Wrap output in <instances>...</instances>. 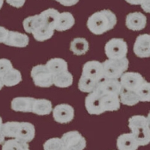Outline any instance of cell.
<instances>
[{
  "label": "cell",
  "mask_w": 150,
  "mask_h": 150,
  "mask_svg": "<svg viewBox=\"0 0 150 150\" xmlns=\"http://www.w3.org/2000/svg\"><path fill=\"white\" fill-rule=\"evenodd\" d=\"M31 77L36 86L49 88L53 83V76L45 65H38L31 71Z\"/></svg>",
  "instance_id": "6"
},
{
  "label": "cell",
  "mask_w": 150,
  "mask_h": 150,
  "mask_svg": "<svg viewBox=\"0 0 150 150\" xmlns=\"http://www.w3.org/2000/svg\"><path fill=\"white\" fill-rule=\"evenodd\" d=\"M53 83L59 88H67L73 83V76L68 71L61 72L53 76Z\"/></svg>",
  "instance_id": "23"
},
{
  "label": "cell",
  "mask_w": 150,
  "mask_h": 150,
  "mask_svg": "<svg viewBox=\"0 0 150 150\" xmlns=\"http://www.w3.org/2000/svg\"><path fill=\"white\" fill-rule=\"evenodd\" d=\"M147 120H148V122L149 124V126H150V112H149V114H148V116H147Z\"/></svg>",
  "instance_id": "40"
},
{
  "label": "cell",
  "mask_w": 150,
  "mask_h": 150,
  "mask_svg": "<svg viewBox=\"0 0 150 150\" xmlns=\"http://www.w3.org/2000/svg\"><path fill=\"white\" fill-rule=\"evenodd\" d=\"M98 95L100 96L101 104L104 112H106V111H116L120 108L121 102H120V96L114 95V94H110V95H100V94H98Z\"/></svg>",
  "instance_id": "17"
},
{
  "label": "cell",
  "mask_w": 150,
  "mask_h": 150,
  "mask_svg": "<svg viewBox=\"0 0 150 150\" xmlns=\"http://www.w3.org/2000/svg\"><path fill=\"white\" fill-rule=\"evenodd\" d=\"M45 65L50 72L52 76L65 71H68L67 62L61 58L51 59L47 62Z\"/></svg>",
  "instance_id": "21"
},
{
  "label": "cell",
  "mask_w": 150,
  "mask_h": 150,
  "mask_svg": "<svg viewBox=\"0 0 150 150\" xmlns=\"http://www.w3.org/2000/svg\"><path fill=\"white\" fill-rule=\"evenodd\" d=\"M59 15V12L57 10L48 8L40 14L26 17L23 23L24 30L32 33L36 41H47L54 34Z\"/></svg>",
  "instance_id": "1"
},
{
  "label": "cell",
  "mask_w": 150,
  "mask_h": 150,
  "mask_svg": "<svg viewBox=\"0 0 150 150\" xmlns=\"http://www.w3.org/2000/svg\"><path fill=\"white\" fill-rule=\"evenodd\" d=\"M29 38L27 35L14 31H9L5 45L16 47H26L29 45Z\"/></svg>",
  "instance_id": "16"
},
{
  "label": "cell",
  "mask_w": 150,
  "mask_h": 150,
  "mask_svg": "<svg viewBox=\"0 0 150 150\" xmlns=\"http://www.w3.org/2000/svg\"><path fill=\"white\" fill-rule=\"evenodd\" d=\"M131 134L136 139L139 146H146L150 143V126L142 127L131 131Z\"/></svg>",
  "instance_id": "24"
},
{
  "label": "cell",
  "mask_w": 150,
  "mask_h": 150,
  "mask_svg": "<svg viewBox=\"0 0 150 150\" xmlns=\"http://www.w3.org/2000/svg\"><path fill=\"white\" fill-rule=\"evenodd\" d=\"M53 116L57 122L61 124L69 123L74 117V109L69 104H59L53 109Z\"/></svg>",
  "instance_id": "11"
},
{
  "label": "cell",
  "mask_w": 150,
  "mask_h": 150,
  "mask_svg": "<svg viewBox=\"0 0 150 150\" xmlns=\"http://www.w3.org/2000/svg\"><path fill=\"white\" fill-rule=\"evenodd\" d=\"M146 126H149V124L148 122L147 118L144 116L137 115V116H131L128 120V127L131 131Z\"/></svg>",
  "instance_id": "29"
},
{
  "label": "cell",
  "mask_w": 150,
  "mask_h": 150,
  "mask_svg": "<svg viewBox=\"0 0 150 150\" xmlns=\"http://www.w3.org/2000/svg\"><path fill=\"white\" fill-rule=\"evenodd\" d=\"M3 3H4V0H0V10H1V8H2Z\"/></svg>",
  "instance_id": "41"
},
{
  "label": "cell",
  "mask_w": 150,
  "mask_h": 150,
  "mask_svg": "<svg viewBox=\"0 0 150 150\" xmlns=\"http://www.w3.org/2000/svg\"><path fill=\"white\" fill-rule=\"evenodd\" d=\"M13 68L11 62L7 59H0V77L2 78Z\"/></svg>",
  "instance_id": "32"
},
{
  "label": "cell",
  "mask_w": 150,
  "mask_h": 150,
  "mask_svg": "<svg viewBox=\"0 0 150 150\" xmlns=\"http://www.w3.org/2000/svg\"><path fill=\"white\" fill-rule=\"evenodd\" d=\"M104 52L110 59L125 58L128 53V45L122 38H112L105 45Z\"/></svg>",
  "instance_id": "5"
},
{
  "label": "cell",
  "mask_w": 150,
  "mask_h": 150,
  "mask_svg": "<svg viewBox=\"0 0 150 150\" xmlns=\"http://www.w3.org/2000/svg\"><path fill=\"white\" fill-rule=\"evenodd\" d=\"M62 147V141L58 137L49 139L44 143V150H60Z\"/></svg>",
  "instance_id": "31"
},
{
  "label": "cell",
  "mask_w": 150,
  "mask_h": 150,
  "mask_svg": "<svg viewBox=\"0 0 150 150\" xmlns=\"http://www.w3.org/2000/svg\"><path fill=\"white\" fill-rule=\"evenodd\" d=\"M2 132L5 137L14 139L29 143L35 136V128L30 122H7L3 123Z\"/></svg>",
  "instance_id": "3"
},
{
  "label": "cell",
  "mask_w": 150,
  "mask_h": 150,
  "mask_svg": "<svg viewBox=\"0 0 150 150\" xmlns=\"http://www.w3.org/2000/svg\"><path fill=\"white\" fill-rule=\"evenodd\" d=\"M102 65L104 78L118 80L128 70L129 61L126 57L116 59H108L102 62Z\"/></svg>",
  "instance_id": "4"
},
{
  "label": "cell",
  "mask_w": 150,
  "mask_h": 150,
  "mask_svg": "<svg viewBox=\"0 0 150 150\" xmlns=\"http://www.w3.org/2000/svg\"><path fill=\"white\" fill-rule=\"evenodd\" d=\"M9 30L3 26H0V43H3L6 41L8 36Z\"/></svg>",
  "instance_id": "33"
},
{
  "label": "cell",
  "mask_w": 150,
  "mask_h": 150,
  "mask_svg": "<svg viewBox=\"0 0 150 150\" xmlns=\"http://www.w3.org/2000/svg\"><path fill=\"white\" fill-rule=\"evenodd\" d=\"M120 102L122 104L127 106H134L136 105L140 102L139 98L135 92L132 91L125 90L122 89V92L120 94Z\"/></svg>",
  "instance_id": "26"
},
{
  "label": "cell",
  "mask_w": 150,
  "mask_h": 150,
  "mask_svg": "<svg viewBox=\"0 0 150 150\" xmlns=\"http://www.w3.org/2000/svg\"><path fill=\"white\" fill-rule=\"evenodd\" d=\"M146 17L141 12H133L127 15L125 25L132 31H140L146 27Z\"/></svg>",
  "instance_id": "13"
},
{
  "label": "cell",
  "mask_w": 150,
  "mask_h": 150,
  "mask_svg": "<svg viewBox=\"0 0 150 150\" xmlns=\"http://www.w3.org/2000/svg\"><path fill=\"white\" fill-rule=\"evenodd\" d=\"M145 81L140 74L137 72H125L120 77V83L122 89L135 92Z\"/></svg>",
  "instance_id": "9"
},
{
  "label": "cell",
  "mask_w": 150,
  "mask_h": 150,
  "mask_svg": "<svg viewBox=\"0 0 150 150\" xmlns=\"http://www.w3.org/2000/svg\"><path fill=\"white\" fill-rule=\"evenodd\" d=\"M98 83L91 79L86 77L84 76L80 77V80L78 83V88L81 92H86V93H91L96 89V86Z\"/></svg>",
  "instance_id": "28"
},
{
  "label": "cell",
  "mask_w": 150,
  "mask_h": 150,
  "mask_svg": "<svg viewBox=\"0 0 150 150\" xmlns=\"http://www.w3.org/2000/svg\"><path fill=\"white\" fill-rule=\"evenodd\" d=\"M63 146L71 150H83L86 146V140L77 131H68L61 137Z\"/></svg>",
  "instance_id": "7"
},
{
  "label": "cell",
  "mask_w": 150,
  "mask_h": 150,
  "mask_svg": "<svg viewBox=\"0 0 150 150\" xmlns=\"http://www.w3.org/2000/svg\"><path fill=\"white\" fill-rule=\"evenodd\" d=\"M134 53L140 58L150 57L149 34H143L137 36L134 45Z\"/></svg>",
  "instance_id": "12"
},
{
  "label": "cell",
  "mask_w": 150,
  "mask_h": 150,
  "mask_svg": "<svg viewBox=\"0 0 150 150\" xmlns=\"http://www.w3.org/2000/svg\"><path fill=\"white\" fill-rule=\"evenodd\" d=\"M75 23V20L72 14L70 12L59 13L58 20L56 24L55 30L58 32H64L73 27Z\"/></svg>",
  "instance_id": "19"
},
{
  "label": "cell",
  "mask_w": 150,
  "mask_h": 150,
  "mask_svg": "<svg viewBox=\"0 0 150 150\" xmlns=\"http://www.w3.org/2000/svg\"><path fill=\"white\" fill-rule=\"evenodd\" d=\"M116 146L119 150H137L139 145L131 133L123 134L117 138Z\"/></svg>",
  "instance_id": "18"
},
{
  "label": "cell",
  "mask_w": 150,
  "mask_h": 150,
  "mask_svg": "<svg viewBox=\"0 0 150 150\" xmlns=\"http://www.w3.org/2000/svg\"><path fill=\"white\" fill-rule=\"evenodd\" d=\"M2 80L4 86L8 87L14 86L22 81V74L20 71L12 68L2 77Z\"/></svg>",
  "instance_id": "25"
},
{
  "label": "cell",
  "mask_w": 150,
  "mask_h": 150,
  "mask_svg": "<svg viewBox=\"0 0 150 150\" xmlns=\"http://www.w3.org/2000/svg\"><path fill=\"white\" fill-rule=\"evenodd\" d=\"M53 111L51 101L47 99H35L32 112L38 116H46Z\"/></svg>",
  "instance_id": "20"
},
{
  "label": "cell",
  "mask_w": 150,
  "mask_h": 150,
  "mask_svg": "<svg viewBox=\"0 0 150 150\" xmlns=\"http://www.w3.org/2000/svg\"><path fill=\"white\" fill-rule=\"evenodd\" d=\"M122 90L120 81L114 79H103L96 86L94 91L100 95H110L114 94L120 96Z\"/></svg>",
  "instance_id": "10"
},
{
  "label": "cell",
  "mask_w": 150,
  "mask_h": 150,
  "mask_svg": "<svg viewBox=\"0 0 150 150\" xmlns=\"http://www.w3.org/2000/svg\"><path fill=\"white\" fill-rule=\"evenodd\" d=\"M5 137L4 136L3 133L2 132V130H1V131H0V144L4 143V142H5Z\"/></svg>",
  "instance_id": "37"
},
{
  "label": "cell",
  "mask_w": 150,
  "mask_h": 150,
  "mask_svg": "<svg viewBox=\"0 0 150 150\" xmlns=\"http://www.w3.org/2000/svg\"><path fill=\"white\" fill-rule=\"evenodd\" d=\"M6 2L13 7L20 8H22L26 0H6Z\"/></svg>",
  "instance_id": "34"
},
{
  "label": "cell",
  "mask_w": 150,
  "mask_h": 150,
  "mask_svg": "<svg viewBox=\"0 0 150 150\" xmlns=\"http://www.w3.org/2000/svg\"><path fill=\"white\" fill-rule=\"evenodd\" d=\"M89 42L83 38H76L71 42L70 50L74 55L82 56L89 50Z\"/></svg>",
  "instance_id": "22"
},
{
  "label": "cell",
  "mask_w": 150,
  "mask_h": 150,
  "mask_svg": "<svg viewBox=\"0 0 150 150\" xmlns=\"http://www.w3.org/2000/svg\"><path fill=\"white\" fill-rule=\"evenodd\" d=\"M141 8L146 13H150V0H143L142 2Z\"/></svg>",
  "instance_id": "36"
},
{
  "label": "cell",
  "mask_w": 150,
  "mask_h": 150,
  "mask_svg": "<svg viewBox=\"0 0 150 150\" xmlns=\"http://www.w3.org/2000/svg\"><path fill=\"white\" fill-rule=\"evenodd\" d=\"M140 101L146 102L150 101V83L144 81L139 89L136 91Z\"/></svg>",
  "instance_id": "30"
},
{
  "label": "cell",
  "mask_w": 150,
  "mask_h": 150,
  "mask_svg": "<svg viewBox=\"0 0 150 150\" xmlns=\"http://www.w3.org/2000/svg\"><path fill=\"white\" fill-rule=\"evenodd\" d=\"M82 76L99 83L104 79L102 63L96 60L86 62L83 67Z\"/></svg>",
  "instance_id": "8"
},
{
  "label": "cell",
  "mask_w": 150,
  "mask_h": 150,
  "mask_svg": "<svg viewBox=\"0 0 150 150\" xmlns=\"http://www.w3.org/2000/svg\"><path fill=\"white\" fill-rule=\"evenodd\" d=\"M2 150H30L28 143L17 139H11L4 142Z\"/></svg>",
  "instance_id": "27"
},
{
  "label": "cell",
  "mask_w": 150,
  "mask_h": 150,
  "mask_svg": "<svg viewBox=\"0 0 150 150\" xmlns=\"http://www.w3.org/2000/svg\"><path fill=\"white\" fill-rule=\"evenodd\" d=\"M34 98L31 97H17L11 101V107L13 110L16 112H30L33 110Z\"/></svg>",
  "instance_id": "15"
},
{
  "label": "cell",
  "mask_w": 150,
  "mask_h": 150,
  "mask_svg": "<svg viewBox=\"0 0 150 150\" xmlns=\"http://www.w3.org/2000/svg\"><path fill=\"white\" fill-rule=\"evenodd\" d=\"M2 125H3V122H2V117L0 116V131L2 130Z\"/></svg>",
  "instance_id": "39"
},
{
  "label": "cell",
  "mask_w": 150,
  "mask_h": 150,
  "mask_svg": "<svg viewBox=\"0 0 150 150\" xmlns=\"http://www.w3.org/2000/svg\"><path fill=\"white\" fill-rule=\"evenodd\" d=\"M117 23L116 14L110 10L104 9L94 13L88 18L87 27L95 35H102L115 27Z\"/></svg>",
  "instance_id": "2"
},
{
  "label": "cell",
  "mask_w": 150,
  "mask_h": 150,
  "mask_svg": "<svg viewBox=\"0 0 150 150\" xmlns=\"http://www.w3.org/2000/svg\"><path fill=\"white\" fill-rule=\"evenodd\" d=\"M56 2H59L61 5H64V6H73V5H76L77 2H79V0H56Z\"/></svg>",
  "instance_id": "35"
},
{
  "label": "cell",
  "mask_w": 150,
  "mask_h": 150,
  "mask_svg": "<svg viewBox=\"0 0 150 150\" xmlns=\"http://www.w3.org/2000/svg\"><path fill=\"white\" fill-rule=\"evenodd\" d=\"M60 150H71V149H69L66 148V147L64 146H63V147H62V148Z\"/></svg>",
  "instance_id": "42"
},
{
  "label": "cell",
  "mask_w": 150,
  "mask_h": 150,
  "mask_svg": "<svg viewBox=\"0 0 150 150\" xmlns=\"http://www.w3.org/2000/svg\"><path fill=\"white\" fill-rule=\"evenodd\" d=\"M85 107L87 112L91 115H100L104 112L101 104L100 96L94 91L86 97Z\"/></svg>",
  "instance_id": "14"
},
{
  "label": "cell",
  "mask_w": 150,
  "mask_h": 150,
  "mask_svg": "<svg viewBox=\"0 0 150 150\" xmlns=\"http://www.w3.org/2000/svg\"><path fill=\"white\" fill-rule=\"evenodd\" d=\"M4 86L3 85V83H2V78L0 77V90L2 89V87Z\"/></svg>",
  "instance_id": "38"
}]
</instances>
